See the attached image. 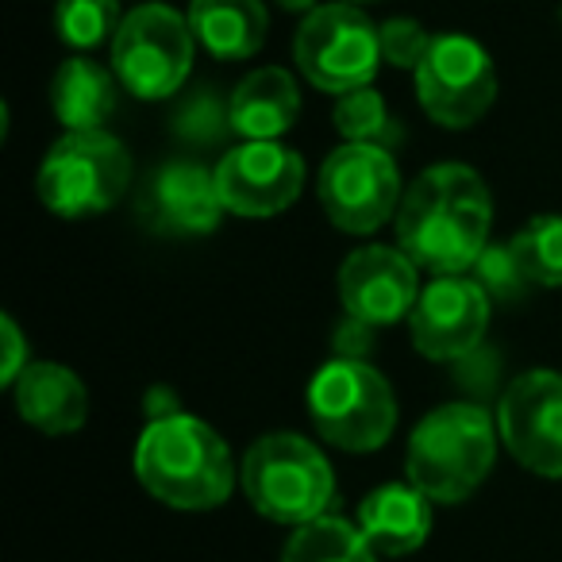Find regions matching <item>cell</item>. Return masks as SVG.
I'll use <instances>...</instances> for the list:
<instances>
[{
	"label": "cell",
	"mask_w": 562,
	"mask_h": 562,
	"mask_svg": "<svg viewBox=\"0 0 562 562\" xmlns=\"http://www.w3.org/2000/svg\"><path fill=\"white\" fill-rule=\"evenodd\" d=\"M493 196L474 166L439 162L405 189L397 209V247L420 270L467 273L490 247Z\"/></svg>",
	"instance_id": "obj_1"
},
{
	"label": "cell",
	"mask_w": 562,
	"mask_h": 562,
	"mask_svg": "<svg viewBox=\"0 0 562 562\" xmlns=\"http://www.w3.org/2000/svg\"><path fill=\"white\" fill-rule=\"evenodd\" d=\"M135 477L162 505L181 513H204L232 497L239 467L212 424L189 413H173L147 420L135 443Z\"/></svg>",
	"instance_id": "obj_2"
},
{
	"label": "cell",
	"mask_w": 562,
	"mask_h": 562,
	"mask_svg": "<svg viewBox=\"0 0 562 562\" xmlns=\"http://www.w3.org/2000/svg\"><path fill=\"white\" fill-rule=\"evenodd\" d=\"M501 428L482 405L451 401L428 413L408 436V482L431 505H459L474 497L497 467Z\"/></svg>",
	"instance_id": "obj_3"
},
{
	"label": "cell",
	"mask_w": 562,
	"mask_h": 562,
	"mask_svg": "<svg viewBox=\"0 0 562 562\" xmlns=\"http://www.w3.org/2000/svg\"><path fill=\"white\" fill-rule=\"evenodd\" d=\"M239 485L255 513L290 528L328 516L336 497L331 462L297 431H270L255 439L239 462Z\"/></svg>",
	"instance_id": "obj_4"
},
{
	"label": "cell",
	"mask_w": 562,
	"mask_h": 562,
	"mask_svg": "<svg viewBox=\"0 0 562 562\" xmlns=\"http://www.w3.org/2000/svg\"><path fill=\"white\" fill-rule=\"evenodd\" d=\"M308 416L316 436L351 454L390 443L397 428V397L367 359H331L308 382Z\"/></svg>",
	"instance_id": "obj_5"
},
{
	"label": "cell",
	"mask_w": 562,
	"mask_h": 562,
	"mask_svg": "<svg viewBox=\"0 0 562 562\" xmlns=\"http://www.w3.org/2000/svg\"><path fill=\"white\" fill-rule=\"evenodd\" d=\"M127 186H132V155L104 127L66 132L63 139H55L35 178L40 201L63 220L109 212L127 193Z\"/></svg>",
	"instance_id": "obj_6"
},
{
	"label": "cell",
	"mask_w": 562,
	"mask_h": 562,
	"mask_svg": "<svg viewBox=\"0 0 562 562\" xmlns=\"http://www.w3.org/2000/svg\"><path fill=\"white\" fill-rule=\"evenodd\" d=\"M293 63L321 93H355L367 89L382 66V35L359 4H316L297 27Z\"/></svg>",
	"instance_id": "obj_7"
},
{
	"label": "cell",
	"mask_w": 562,
	"mask_h": 562,
	"mask_svg": "<svg viewBox=\"0 0 562 562\" xmlns=\"http://www.w3.org/2000/svg\"><path fill=\"white\" fill-rule=\"evenodd\" d=\"M196 35L170 4H139L112 40V74L139 101H166L193 70Z\"/></svg>",
	"instance_id": "obj_8"
},
{
	"label": "cell",
	"mask_w": 562,
	"mask_h": 562,
	"mask_svg": "<svg viewBox=\"0 0 562 562\" xmlns=\"http://www.w3.org/2000/svg\"><path fill=\"white\" fill-rule=\"evenodd\" d=\"M316 196L324 216L347 235H370L397 220L401 209V170L393 150L378 143H344L324 158L316 173Z\"/></svg>",
	"instance_id": "obj_9"
},
{
	"label": "cell",
	"mask_w": 562,
	"mask_h": 562,
	"mask_svg": "<svg viewBox=\"0 0 562 562\" xmlns=\"http://www.w3.org/2000/svg\"><path fill=\"white\" fill-rule=\"evenodd\" d=\"M413 78L424 116L447 132L474 127L497 101V66L474 35H436Z\"/></svg>",
	"instance_id": "obj_10"
},
{
	"label": "cell",
	"mask_w": 562,
	"mask_h": 562,
	"mask_svg": "<svg viewBox=\"0 0 562 562\" xmlns=\"http://www.w3.org/2000/svg\"><path fill=\"white\" fill-rule=\"evenodd\" d=\"M501 443L524 470L562 477V374L528 370L513 378L497 405Z\"/></svg>",
	"instance_id": "obj_11"
},
{
	"label": "cell",
	"mask_w": 562,
	"mask_h": 562,
	"mask_svg": "<svg viewBox=\"0 0 562 562\" xmlns=\"http://www.w3.org/2000/svg\"><path fill=\"white\" fill-rule=\"evenodd\" d=\"M216 189L232 216H278L305 189V158L281 139H243L220 158Z\"/></svg>",
	"instance_id": "obj_12"
},
{
	"label": "cell",
	"mask_w": 562,
	"mask_h": 562,
	"mask_svg": "<svg viewBox=\"0 0 562 562\" xmlns=\"http://www.w3.org/2000/svg\"><path fill=\"white\" fill-rule=\"evenodd\" d=\"M490 328V293L467 273H443L420 290L408 331L413 347L431 362H459L474 355Z\"/></svg>",
	"instance_id": "obj_13"
},
{
	"label": "cell",
	"mask_w": 562,
	"mask_h": 562,
	"mask_svg": "<svg viewBox=\"0 0 562 562\" xmlns=\"http://www.w3.org/2000/svg\"><path fill=\"white\" fill-rule=\"evenodd\" d=\"M336 281L347 316L370 328L408 321L420 301V266L401 247H382V243L351 250Z\"/></svg>",
	"instance_id": "obj_14"
},
{
	"label": "cell",
	"mask_w": 562,
	"mask_h": 562,
	"mask_svg": "<svg viewBox=\"0 0 562 562\" xmlns=\"http://www.w3.org/2000/svg\"><path fill=\"white\" fill-rule=\"evenodd\" d=\"M224 212L216 173L186 158L158 166L139 196V220L158 235H209Z\"/></svg>",
	"instance_id": "obj_15"
},
{
	"label": "cell",
	"mask_w": 562,
	"mask_h": 562,
	"mask_svg": "<svg viewBox=\"0 0 562 562\" xmlns=\"http://www.w3.org/2000/svg\"><path fill=\"white\" fill-rule=\"evenodd\" d=\"M16 413L43 436H74L89 420V393L63 362H32L12 385Z\"/></svg>",
	"instance_id": "obj_16"
},
{
	"label": "cell",
	"mask_w": 562,
	"mask_h": 562,
	"mask_svg": "<svg viewBox=\"0 0 562 562\" xmlns=\"http://www.w3.org/2000/svg\"><path fill=\"white\" fill-rule=\"evenodd\" d=\"M359 531L367 536V543L378 554H413L428 543L431 536V501L416 490L413 482H390L378 485L374 493H367V501L359 505L355 516Z\"/></svg>",
	"instance_id": "obj_17"
},
{
	"label": "cell",
	"mask_w": 562,
	"mask_h": 562,
	"mask_svg": "<svg viewBox=\"0 0 562 562\" xmlns=\"http://www.w3.org/2000/svg\"><path fill=\"white\" fill-rule=\"evenodd\" d=\"M227 101H232V132L239 139H281L301 116V89L281 66L247 74Z\"/></svg>",
	"instance_id": "obj_18"
},
{
	"label": "cell",
	"mask_w": 562,
	"mask_h": 562,
	"mask_svg": "<svg viewBox=\"0 0 562 562\" xmlns=\"http://www.w3.org/2000/svg\"><path fill=\"white\" fill-rule=\"evenodd\" d=\"M189 27L212 58L243 63L262 50L270 16L262 0H189Z\"/></svg>",
	"instance_id": "obj_19"
},
{
	"label": "cell",
	"mask_w": 562,
	"mask_h": 562,
	"mask_svg": "<svg viewBox=\"0 0 562 562\" xmlns=\"http://www.w3.org/2000/svg\"><path fill=\"white\" fill-rule=\"evenodd\" d=\"M120 78L89 58H70L50 78V112L66 132H93L116 112Z\"/></svg>",
	"instance_id": "obj_20"
},
{
	"label": "cell",
	"mask_w": 562,
	"mask_h": 562,
	"mask_svg": "<svg viewBox=\"0 0 562 562\" xmlns=\"http://www.w3.org/2000/svg\"><path fill=\"white\" fill-rule=\"evenodd\" d=\"M281 562H378V551L367 543L359 524L328 513L293 528Z\"/></svg>",
	"instance_id": "obj_21"
},
{
	"label": "cell",
	"mask_w": 562,
	"mask_h": 562,
	"mask_svg": "<svg viewBox=\"0 0 562 562\" xmlns=\"http://www.w3.org/2000/svg\"><path fill=\"white\" fill-rule=\"evenodd\" d=\"M331 120H336V132L344 135L347 143H378V147L393 150L401 139H405V127L390 116L385 97L378 93L374 86L336 97Z\"/></svg>",
	"instance_id": "obj_22"
},
{
	"label": "cell",
	"mask_w": 562,
	"mask_h": 562,
	"mask_svg": "<svg viewBox=\"0 0 562 562\" xmlns=\"http://www.w3.org/2000/svg\"><path fill=\"white\" fill-rule=\"evenodd\" d=\"M528 285L559 290L562 285V216H536L508 239Z\"/></svg>",
	"instance_id": "obj_23"
},
{
	"label": "cell",
	"mask_w": 562,
	"mask_h": 562,
	"mask_svg": "<svg viewBox=\"0 0 562 562\" xmlns=\"http://www.w3.org/2000/svg\"><path fill=\"white\" fill-rule=\"evenodd\" d=\"M124 12L120 0H58L55 4V32L63 43L78 50H97L116 40Z\"/></svg>",
	"instance_id": "obj_24"
},
{
	"label": "cell",
	"mask_w": 562,
	"mask_h": 562,
	"mask_svg": "<svg viewBox=\"0 0 562 562\" xmlns=\"http://www.w3.org/2000/svg\"><path fill=\"white\" fill-rule=\"evenodd\" d=\"M170 124H173V135L193 143V147H216V143H224L227 135H235L232 132V101H220V93H212V89L189 93L186 101L173 109Z\"/></svg>",
	"instance_id": "obj_25"
},
{
	"label": "cell",
	"mask_w": 562,
	"mask_h": 562,
	"mask_svg": "<svg viewBox=\"0 0 562 562\" xmlns=\"http://www.w3.org/2000/svg\"><path fill=\"white\" fill-rule=\"evenodd\" d=\"M470 273H474V281L490 293L493 301H516L524 290H528V278H524L520 262H516L508 243H490Z\"/></svg>",
	"instance_id": "obj_26"
},
{
	"label": "cell",
	"mask_w": 562,
	"mask_h": 562,
	"mask_svg": "<svg viewBox=\"0 0 562 562\" xmlns=\"http://www.w3.org/2000/svg\"><path fill=\"white\" fill-rule=\"evenodd\" d=\"M378 35H382V63L401 66V70H413V74L424 63V55H428L431 40H436L413 16L385 20V24H378Z\"/></svg>",
	"instance_id": "obj_27"
},
{
	"label": "cell",
	"mask_w": 562,
	"mask_h": 562,
	"mask_svg": "<svg viewBox=\"0 0 562 562\" xmlns=\"http://www.w3.org/2000/svg\"><path fill=\"white\" fill-rule=\"evenodd\" d=\"M0 336H4V362H0V385H16V378L32 367L27 359V339L20 331V324L12 321V313L0 316Z\"/></svg>",
	"instance_id": "obj_28"
},
{
	"label": "cell",
	"mask_w": 562,
	"mask_h": 562,
	"mask_svg": "<svg viewBox=\"0 0 562 562\" xmlns=\"http://www.w3.org/2000/svg\"><path fill=\"white\" fill-rule=\"evenodd\" d=\"M370 339H374V328L362 321H355V316H347V324L336 331V355L339 359H362V351L370 347Z\"/></svg>",
	"instance_id": "obj_29"
},
{
	"label": "cell",
	"mask_w": 562,
	"mask_h": 562,
	"mask_svg": "<svg viewBox=\"0 0 562 562\" xmlns=\"http://www.w3.org/2000/svg\"><path fill=\"white\" fill-rule=\"evenodd\" d=\"M278 4H281L285 12H305V16L316 9V0H278Z\"/></svg>",
	"instance_id": "obj_30"
},
{
	"label": "cell",
	"mask_w": 562,
	"mask_h": 562,
	"mask_svg": "<svg viewBox=\"0 0 562 562\" xmlns=\"http://www.w3.org/2000/svg\"><path fill=\"white\" fill-rule=\"evenodd\" d=\"M347 4H374V0H347Z\"/></svg>",
	"instance_id": "obj_31"
}]
</instances>
